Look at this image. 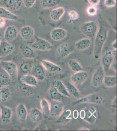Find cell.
I'll return each instance as SVG.
<instances>
[{
	"label": "cell",
	"instance_id": "obj_48",
	"mask_svg": "<svg viewBox=\"0 0 117 131\" xmlns=\"http://www.w3.org/2000/svg\"><path fill=\"white\" fill-rule=\"evenodd\" d=\"M79 130H89V128H82L80 129Z\"/></svg>",
	"mask_w": 117,
	"mask_h": 131
},
{
	"label": "cell",
	"instance_id": "obj_11",
	"mask_svg": "<svg viewBox=\"0 0 117 131\" xmlns=\"http://www.w3.org/2000/svg\"><path fill=\"white\" fill-rule=\"evenodd\" d=\"M18 30L14 25H10L5 30L4 37V40L7 42H10L15 40L18 36Z\"/></svg>",
	"mask_w": 117,
	"mask_h": 131
},
{
	"label": "cell",
	"instance_id": "obj_26",
	"mask_svg": "<svg viewBox=\"0 0 117 131\" xmlns=\"http://www.w3.org/2000/svg\"><path fill=\"white\" fill-rule=\"evenodd\" d=\"M0 18L13 21H16L18 19V16L1 6H0Z\"/></svg>",
	"mask_w": 117,
	"mask_h": 131
},
{
	"label": "cell",
	"instance_id": "obj_51",
	"mask_svg": "<svg viewBox=\"0 0 117 131\" xmlns=\"http://www.w3.org/2000/svg\"><path fill=\"white\" fill-rule=\"evenodd\" d=\"M1 42H2V38L0 37V45H1Z\"/></svg>",
	"mask_w": 117,
	"mask_h": 131
},
{
	"label": "cell",
	"instance_id": "obj_50",
	"mask_svg": "<svg viewBox=\"0 0 117 131\" xmlns=\"http://www.w3.org/2000/svg\"><path fill=\"white\" fill-rule=\"evenodd\" d=\"M2 59H3V57H0V63H1V62L2 61Z\"/></svg>",
	"mask_w": 117,
	"mask_h": 131
},
{
	"label": "cell",
	"instance_id": "obj_49",
	"mask_svg": "<svg viewBox=\"0 0 117 131\" xmlns=\"http://www.w3.org/2000/svg\"><path fill=\"white\" fill-rule=\"evenodd\" d=\"M2 102L1 101V88H0V103Z\"/></svg>",
	"mask_w": 117,
	"mask_h": 131
},
{
	"label": "cell",
	"instance_id": "obj_34",
	"mask_svg": "<svg viewBox=\"0 0 117 131\" xmlns=\"http://www.w3.org/2000/svg\"><path fill=\"white\" fill-rule=\"evenodd\" d=\"M11 94L12 93L8 86H4L1 88V101L2 102H6L9 100Z\"/></svg>",
	"mask_w": 117,
	"mask_h": 131
},
{
	"label": "cell",
	"instance_id": "obj_16",
	"mask_svg": "<svg viewBox=\"0 0 117 131\" xmlns=\"http://www.w3.org/2000/svg\"><path fill=\"white\" fill-rule=\"evenodd\" d=\"M0 116L2 122L7 124L10 122L12 117V109L6 106H1Z\"/></svg>",
	"mask_w": 117,
	"mask_h": 131
},
{
	"label": "cell",
	"instance_id": "obj_35",
	"mask_svg": "<svg viewBox=\"0 0 117 131\" xmlns=\"http://www.w3.org/2000/svg\"><path fill=\"white\" fill-rule=\"evenodd\" d=\"M67 91L68 92L70 96H72L74 97H79V92L78 90L75 86V85L71 83H67L65 85Z\"/></svg>",
	"mask_w": 117,
	"mask_h": 131
},
{
	"label": "cell",
	"instance_id": "obj_31",
	"mask_svg": "<svg viewBox=\"0 0 117 131\" xmlns=\"http://www.w3.org/2000/svg\"><path fill=\"white\" fill-rule=\"evenodd\" d=\"M61 2V0H40V4L42 8H49L58 6Z\"/></svg>",
	"mask_w": 117,
	"mask_h": 131
},
{
	"label": "cell",
	"instance_id": "obj_44",
	"mask_svg": "<svg viewBox=\"0 0 117 131\" xmlns=\"http://www.w3.org/2000/svg\"><path fill=\"white\" fill-rule=\"evenodd\" d=\"M6 19L0 18V28H3L5 26L6 24Z\"/></svg>",
	"mask_w": 117,
	"mask_h": 131
},
{
	"label": "cell",
	"instance_id": "obj_42",
	"mask_svg": "<svg viewBox=\"0 0 117 131\" xmlns=\"http://www.w3.org/2000/svg\"><path fill=\"white\" fill-rule=\"evenodd\" d=\"M22 3L27 8H31L35 5L36 0H22Z\"/></svg>",
	"mask_w": 117,
	"mask_h": 131
},
{
	"label": "cell",
	"instance_id": "obj_8",
	"mask_svg": "<svg viewBox=\"0 0 117 131\" xmlns=\"http://www.w3.org/2000/svg\"><path fill=\"white\" fill-rule=\"evenodd\" d=\"M73 46L66 42L59 45L56 50L58 55L62 58L68 57L73 52Z\"/></svg>",
	"mask_w": 117,
	"mask_h": 131
},
{
	"label": "cell",
	"instance_id": "obj_52",
	"mask_svg": "<svg viewBox=\"0 0 117 131\" xmlns=\"http://www.w3.org/2000/svg\"><path fill=\"white\" fill-rule=\"evenodd\" d=\"M0 113H1V112H0Z\"/></svg>",
	"mask_w": 117,
	"mask_h": 131
},
{
	"label": "cell",
	"instance_id": "obj_41",
	"mask_svg": "<svg viewBox=\"0 0 117 131\" xmlns=\"http://www.w3.org/2000/svg\"><path fill=\"white\" fill-rule=\"evenodd\" d=\"M104 5L107 8H114L116 5V0H104Z\"/></svg>",
	"mask_w": 117,
	"mask_h": 131
},
{
	"label": "cell",
	"instance_id": "obj_14",
	"mask_svg": "<svg viewBox=\"0 0 117 131\" xmlns=\"http://www.w3.org/2000/svg\"><path fill=\"white\" fill-rule=\"evenodd\" d=\"M88 74L86 72L81 71L75 73L70 78L73 83L77 85H80L86 81L88 78Z\"/></svg>",
	"mask_w": 117,
	"mask_h": 131
},
{
	"label": "cell",
	"instance_id": "obj_9",
	"mask_svg": "<svg viewBox=\"0 0 117 131\" xmlns=\"http://www.w3.org/2000/svg\"><path fill=\"white\" fill-rule=\"evenodd\" d=\"M31 72V75L39 81H43L46 77V72L41 63H38L33 66Z\"/></svg>",
	"mask_w": 117,
	"mask_h": 131
},
{
	"label": "cell",
	"instance_id": "obj_27",
	"mask_svg": "<svg viewBox=\"0 0 117 131\" xmlns=\"http://www.w3.org/2000/svg\"><path fill=\"white\" fill-rule=\"evenodd\" d=\"M29 117L31 121L35 122H39L42 119V113L39 109L33 108L29 112Z\"/></svg>",
	"mask_w": 117,
	"mask_h": 131
},
{
	"label": "cell",
	"instance_id": "obj_3",
	"mask_svg": "<svg viewBox=\"0 0 117 131\" xmlns=\"http://www.w3.org/2000/svg\"><path fill=\"white\" fill-rule=\"evenodd\" d=\"M2 67L8 75L10 80L15 81L18 78V68L16 64L12 61H3Z\"/></svg>",
	"mask_w": 117,
	"mask_h": 131
},
{
	"label": "cell",
	"instance_id": "obj_6",
	"mask_svg": "<svg viewBox=\"0 0 117 131\" xmlns=\"http://www.w3.org/2000/svg\"><path fill=\"white\" fill-rule=\"evenodd\" d=\"M31 47L37 50L49 51L54 48V46L46 39L36 36V40L31 44Z\"/></svg>",
	"mask_w": 117,
	"mask_h": 131
},
{
	"label": "cell",
	"instance_id": "obj_18",
	"mask_svg": "<svg viewBox=\"0 0 117 131\" xmlns=\"http://www.w3.org/2000/svg\"><path fill=\"white\" fill-rule=\"evenodd\" d=\"M20 35L22 39L25 40H30L34 35V29L29 25H25L20 29Z\"/></svg>",
	"mask_w": 117,
	"mask_h": 131
},
{
	"label": "cell",
	"instance_id": "obj_5",
	"mask_svg": "<svg viewBox=\"0 0 117 131\" xmlns=\"http://www.w3.org/2000/svg\"><path fill=\"white\" fill-rule=\"evenodd\" d=\"M106 102L105 98L98 94H92L77 100L73 104H77L80 103H93L97 104H102Z\"/></svg>",
	"mask_w": 117,
	"mask_h": 131
},
{
	"label": "cell",
	"instance_id": "obj_22",
	"mask_svg": "<svg viewBox=\"0 0 117 131\" xmlns=\"http://www.w3.org/2000/svg\"><path fill=\"white\" fill-rule=\"evenodd\" d=\"M72 112L70 109L63 111L59 116L56 121L57 124H67L70 122L72 119Z\"/></svg>",
	"mask_w": 117,
	"mask_h": 131
},
{
	"label": "cell",
	"instance_id": "obj_2",
	"mask_svg": "<svg viewBox=\"0 0 117 131\" xmlns=\"http://www.w3.org/2000/svg\"><path fill=\"white\" fill-rule=\"evenodd\" d=\"M80 117L89 123L93 124L97 118V111L93 106H86L80 111Z\"/></svg>",
	"mask_w": 117,
	"mask_h": 131
},
{
	"label": "cell",
	"instance_id": "obj_39",
	"mask_svg": "<svg viewBox=\"0 0 117 131\" xmlns=\"http://www.w3.org/2000/svg\"><path fill=\"white\" fill-rule=\"evenodd\" d=\"M98 8L96 6H88L87 9V12L88 15L90 16H94L97 15L98 13Z\"/></svg>",
	"mask_w": 117,
	"mask_h": 131
},
{
	"label": "cell",
	"instance_id": "obj_1",
	"mask_svg": "<svg viewBox=\"0 0 117 131\" xmlns=\"http://www.w3.org/2000/svg\"><path fill=\"white\" fill-rule=\"evenodd\" d=\"M109 31L108 27L101 25L95 36V43L93 51V55L96 60L101 56L104 44L107 39Z\"/></svg>",
	"mask_w": 117,
	"mask_h": 131
},
{
	"label": "cell",
	"instance_id": "obj_37",
	"mask_svg": "<svg viewBox=\"0 0 117 131\" xmlns=\"http://www.w3.org/2000/svg\"><path fill=\"white\" fill-rule=\"evenodd\" d=\"M40 104L42 112L45 114H49L50 104L47 100L45 98H41L40 100Z\"/></svg>",
	"mask_w": 117,
	"mask_h": 131
},
{
	"label": "cell",
	"instance_id": "obj_36",
	"mask_svg": "<svg viewBox=\"0 0 117 131\" xmlns=\"http://www.w3.org/2000/svg\"><path fill=\"white\" fill-rule=\"evenodd\" d=\"M69 67L74 73L81 71L83 70V67L81 65L74 59H71L68 61V63Z\"/></svg>",
	"mask_w": 117,
	"mask_h": 131
},
{
	"label": "cell",
	"instance_id": "obj_4",
	"mask_svg": "<svg viewBox=\"0 0 117 131\" xmlns=\"http://www.w3.org/2000/svg\"><path fill=\"white\" fill-rule=\"evenodd\" d=\"M98 25L93 21H88L84 23L81 27V30L85 36L89 38L93 37L98 30Z\"/></svg>",
	"mask_w": 117,
	"mask_h": 131
},
{
	"label": "cell",
	"instance_id": "obj_25",
	"mask_svg": "<svg viewBox=\"0 0 117 131\" xmlns=\"http://www.w3.org/2000/svg\"><path fill=\"white\" fill-rule=\"evenodd\" d=\"M18 91L25 96H29L34 93L35 90L33 86H29L24 83H19L17 86Z\"/></svg>",
	"mask_w": 117,
	"mask_h": 131
},
{
	"label": "cell",
	"instance_id": "obj_24",
	"mask_svg": "<svg viewBox=\"0 0 117 131\" xmlns=\"http://www.w3.org/2000/svg\"><path fill=\"white\" fill-rule=\"evenodd\" d=\"M65 10L63 7H58L52 10L50 12L51 19L54 21H59L63 16Z\"/></svg>",
	"mask_w": 117,
	"mask_h": 131
},
{
	"label": "cell",
	"instance_id": "obj_10",
	"mask_svg": "<svg viewBox=\"0 0 117 131\" xmlns=\"http://www.w3.org/2000/svg\"><path fill=\"white\" fill-rule=\"evenodd\" d=\"M114 61L116 60L113 56L111 51H108L105 52L102 59V67L104 72H107L109 70Z\"/></svg>",
	"mask_w": 117,
	"mask_h": 131
},
{
	"label": "cell",
	"instance_id": "obj_32",
	"mask_svg": "<svg viewBox=\"0 0 117 131\" xmlns=\"http://www.w3.org/2000/svg\"><path fill=\"white\" fill-rule=\"evenodd\" d=\"M33 65L30 61L25 60L23 61L20 67V70L23 74H27L31 71Z\"/></svg>",
	"mask_w": 117,
	"mask_h": 131
},
{
	"label": "cell",
	"instance_id": "obj_40",
	"mask_svg": "<svg viewBox=\"0 0 117 131\" xmlns=\"http://www.w3.org/2000/svg\"><path fill=\"white\" fill-rule=\"evenodd\" d=\"M68 15L70 19L72 21L78 19L79 17L78 13L74 10H69L68 12Z\"/></svg>",
	"mask_w": 117,
	"mask_h": 131
},
{
	"label": "cell",
	"instance_id": "obj_20",
	"mask_svg": "<svg viewBox=\"0 0 117 131\" xmlns=\"http://www.w3.org/2000/svg\"><path fill=\"white\" fill-rule=\"evenodd\" d=\"M17 116L21 122H24L27 119L28 112L25 105L23 104H18L16 109Z\"/></svg>",
	"mask_w": 117,
	"mask_h": 131
},
{
	"label": "cell",
	"instance_id": "obj_46",
	"mask_svg": "<svg viewBox=\"0 0 117 131\" xmlns=\"http://www.w3.org/2000/svg\"><path fill=\"white\" fill-rule=\"evenodd\" d=\"M79 115L78 111L77 110H75L73 112V117L75 119H77L78 118Z\"/></svg>",
	"mask_w": 117,
	"mask_h": 131
},
{
	"label": "cell",
	"instance_id": "obj_19",
	"mask_svg": "<svg viewBox=\"0 0 117 131\" xmlns=\"http://www.w3.org/2000/svg\"><path fill=\"white\" fill-rule=\"evenodd\" d=\"M2 3L6 8L13 10H18L22 5V0H2Z\"/></svg>",
	"mask_w": 117,
	"mask_h": 131
},
{
	"label": "cell",
	"instance_id": "obj_15",
	"mask_svg": "<svg viewBox=\"0 0 117 131\" xmlns=\"http://www.w3.org/2000/svg\"><path fill=\"white\" fill-rule=\"evenodd\" d=\"M15 50L13 46L6 41H3L0 45V57H6L12 53Z\"/></svg>",
	"mask_w": 117,
	"mask_h": 131
},
{
	"label": "cell",
	"instance_id": "obj_12",
	"mask_svg": "<svg viewBox=\"0 0 117 131\" xmlns=\"http://www.w3.org/2000/svg\"><path fill=\"white\" fill-rule=\"evenodd\" d=\"M64 105L61 101H52L50 104L49 114L52 117H58L63 111Z\"/></svg>",
	"mask_w": 117,
	"mask_h": 131
},
{
	"label": "cell",
	"instance_id": "obj_21",
	"mask_svg": "<svg viewBox=\"0 0 117 131\" xmlns=\"http://www.w3.org/2000/svg\"><path fill=\"white\" fill-rule=\"evenodd\" d=\"M41 63L43 67L50 73H55L61 71L62 69L59 66L46 60H42Z\"/></svg>",
	"mask_w": 117,
	"mask_h": 131
},
{
	"label": "cell",
	"instance_id": "obj_43",
	"mask_svg": "<svg viewBox=\"0 0 117 131\" xmlns=\"http://www.w3.org/2000/svg\"><path fill=\"white\" fill-rule=\"evenodd\" d=\"M88 3L91 6H97L99 5L100 0H87Z\"/></svg>",
	"mask_w": 117,
	"mask_h": 131
},
{
	"label": "cell",
	"instance_id": "obj_29",
	"mask_svg": "<svg viewBox=\"0 0 117 131\" xmlns=\"http://www.w3.org/2000/svg\"><path fill=\"white\" fill-rule=\"evenodd\" d=\"M52 86L55 87L59 92L62 94L63 96L67 97H71L68 92L67 91L65 85L64 84L62 81H54L52 82Z\"/></svg>",
	"mask_w": 117,
	"mask_h": 131
},
{
	"label": "cell",
	"instance_id": "obj_13",
	"mask_svg": "<svg viewBox=\"0 0 117 131\" xmlns=\"http://www.w3.org/2000/svg\"><path fill=\"white\" fill-rule=\"evenodd\" d=\"M67 34V31L65 29L56 28L51 31L50 36L51 39L54 41H60L65 38Z\"/></svg>",
	"mask_w": 117,
	"mask_h": 131
},
{
	"label": "cell",
	"instance_id": "obj_30",
	"mask_svg": "<svg viewBox=\"0 0 117 131\" xmlns=\"http://www.w3.org/2000/svg\"><path fill=\"white\" fill-rule=\"evenodd\" d=\"M49 96L52 101H61L63 99L64 96L52 86L49 91Z\"/></svg>",
	"mask_w": 117,
	"mask_h": 131
},
{
	"label": "cell",
	"instance_id": "obj_45",
	"mask_svg": "<svg viewBox=\"0 0 117 131\" xmlns=\"http://www.w3.org/2000/svg\"><path fill=\"white\" fill-rule=\"evenodd\" d=\"M111 107L116 108L117 107V98H116V96L115 97L114 99L113 100L112 102V104H111Z\"/></svg>",
	"mask_w": 117,
	"mask_h": 131
},
{
	"label": "cell",
	"instance_id": "obj_38",
	"mask_svg": "<svg viewBox=\"0 0 117 131\" xmlns=\"http://www.w3.org/2000/svg\"><path fill=\"white\" fill-rule=\"evenodd\" d=\"M9 77L2 73H0V88L4 86H8L10 84Z\"/></svg>",
	"mask_w": 117,
	"mask_h": 131
},
{
	"label": "cell",
	"instance_id": "obj_28",
	"mask_svg": "<svg viewBox=\"0 0 117 131\" xmlns=\"http://www.w3.org/2000/svg\"><path fill=\"white\" fill-rule=\"evenodd\" d=\"M91 45V41L88 38L81 39L76 42L75 46L76 49L80 51L86 50Z\"/></svg>",
	"mask_w": 117,
	"mask_h": 131
},
{
	"label": "cell",
	"instance_id": "obj_33",
	"mask_svg": "<svg viewBox=\"0 0 117 131\" xmlns=\"http://www.w3.org/2000/svg\"><path fill=\"white\" fill-rule=\"evenodd\" d=\"M103 83L108 88H113L117 85V78L115 76H105L104 77Z\"/></svg>",
	"mask_w": 117,
	"mask_h": 131
},
{
	"label": "cell",
	"instance_id": "obj_17",
	"mask_svg": "<svg viewBox=\"0 0 117 131\" xmlns=\"http://www.w3.org/2000/svg\"><path fill=\"white\" fill-rule=\"evenodd\" d=\"M19 49L21 54L24 58L32 59L36 57L34 50L28 45L22 44L20 46Z\"/></svg>",
	"mask_w": 117,
	"mask_h": 131
},
{
	"label": "cell",
	"instance_id": "obj_23",
	"mask_svg": "<svg viewBox=\"0 0 117 131\" xmlns=\"http://www.w3.org/2000/svg\"><path fill=\"white\" fill-rule=\"evenodd\" d=\"M20 81L22 83L29 86H37L38 81L34 76L31 74H25L20 78Z\"/></svg>",
	"mask_w": 117,
	"mask_h": 131
},
{
	"label": "cell",
	"instance_id": "obj_7",
	"mask_svg": "<svg viewBox=\"0 0 117 131\" xmlns=\"http://www.w3.org/2000/svg\"><path fill=\"white\" fill-rule=\"evenodd\" d=\"M104 72L102 67H98L94 73L92 78V84L93 86L97 88L103 83Z\"/></svg>",
	"mask_w": 117,
	"mask_h": 131
},
{
	"label": "cell",
	"instance_id": "obj_47",
	"mask_svg": "<svg viewBox=\"0 0 117 131\" xmlns=\"http://www.w3.org/2000/svg\"><path fill=\"white\" fill-rule=\"evenodd\" d=\"M112 47L114 49H117V44H116V40H115L114 42H113L112 45Z\"/></svg>",
	"mask_w": 117,
	"mask_h": 131
}]
</instances>
